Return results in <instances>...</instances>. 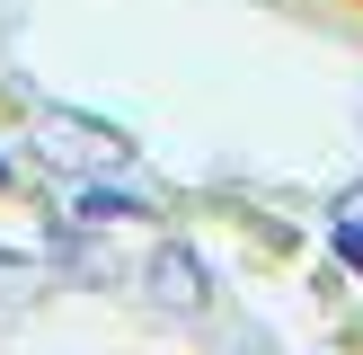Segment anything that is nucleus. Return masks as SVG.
<instances>
[{
	"mask_svg": "<svg viewBox=\"0 0 363 355\" xmlns=\"http://www.w3.org/2000/svg\"><path fill=\"white\" fill-rule=\"evenodd\" d=\"M133 284H142V302H151L160 320H204L213 311V258L195 240H177V231L142 248V275Z\"/></svg>",
	"mask_w": 363,
	"mask_h": 355,
	"instance_id": "f03ea898",
	"label": "nucleus"
},
{
	"mask_svg": "<svg viewBox=\"0 0 363 355\" xmlns=\"http://www.w3.org/2000/svg\"><path fill=\"white\" fill-rule=\"evenodd\" d=\"M35 151L71 178H98V169H133V133L106 116H80V106H35Z\"/></svg>",
	"mask_w": 363,
	"mask_h": 355,
	"instance_id": "f257e3e1",
	"label": "nucleus"
},
{
	"mask_svg": "<svg viewBox=\"0 0 363 355\" xmlns=\"http://www.w3.org/2000/svg\"><path fill=\"white\" fill-rule=\"evenodd\" d=\"M0 187H18V169H9V160H0Z\"/></svg>",
	"mask_w": 363,
	"mask_h": 355,
	"instance_id": "423d86ee",
	"label": "nucleus"
},
{
	"mask_svg": "<svg viewBox=\"0 0 363 355\" xmlns=\"http://www.w3.org/2000/svg\"><path fill=\"white\" fill-rule=\"evenodd\" d=\"M71 213H80V222H98V231H124V222H160V204H151L142 187H116V169L80 178V187H71Z\"/></svg>",
	"mask_w": 363,
	"mask_h": 355,
	"instance_id": "7ed1b4c3",
	"label": "nucleus"
},
{
	"mask_svg": "<svg viewBox=\"0 0 363 355\" xmlns=\"http://www.w3.org/2000/svg\"><path fill=\"white\" fill-rule=\"evenodd\" d=\"M27 266H35L27 248H0V275H27Z\"/></svg>",
	"mask_w": 363,
	"mask_h": 355,
	"instance_id": "39448f33",
	"label": "nucleus"
},
{
	"mask_svg": "<svg viewBox=\"0 0 363 355\" xmlns=\"http://www.w3.org/2000/svg\"><path fill=\"white\" fill-rule=\"evenodd\" d=\"M328 248L346 275H363V178H346V187L328 195Z\"/></svg>",
	"mask_w": 363,
	"mask_h": 355,
	"instance_id": "20e7f679",
	"label": "nucleus"
}]
</instances>
